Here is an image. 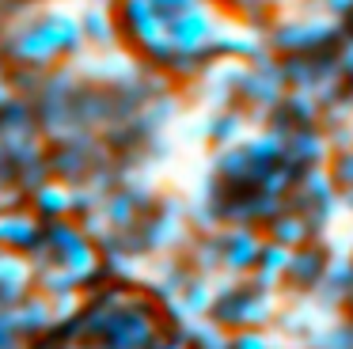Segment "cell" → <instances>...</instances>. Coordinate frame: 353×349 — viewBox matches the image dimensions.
<instances>
[{
	"label": "cell",
	"instance_id": "1",
	"mask_svg": "<svg viewBox=\"0 0 353 349\" xmlns=\"http://www.w3.org/2000/svg\"><path fill=\"white\" fill-rule=\"evenodd\" d=\"M54 349H163V330L137 303L95 308Z\"/></svg>",
	"mask_w": 353,
	"mask_h": 349
}]
</instances>
